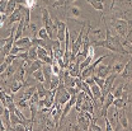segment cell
Returning a JSON list of instances; mask_svg holds the SVG:
<instances>
[{
	"label": "cell",
	"mask_w": 132,
	"mask_h": 131,
	"mask_svg": "<svg viewBox=\"0 0 132 131\" xmlns=\"http://www.w3.org/2000/svg\"><path fill=\"white\" fill-rule=\"evenodd\" d=\"M113 29L116 31V33L121 37V38H125V40H128V20L127 19H122V18H112V22H111Z\"/></svg>",
	"instance_id": "obj_1"
},
{
	"label": "cell",
	"mask_w": 132,
	"mask_h": 131,
	"mask_svg": "<svg viewBox=\"0 0 132 131\" xmlns=\"http://www.w3.org/2000/svg\"><path fill=\"white\" fill-rule=\"evenodd\" d=\"M94 116L89 112H85V111H79L78 117H76V122L80 127V130L88 131L89 130V125H90V121L93 120Z\"/></svg>",
	"instance_id": "obj_2"
},
{
	"label": "cell",
	"mask_w": 132,
	"mask_h": 131,
	"mask_svg": "<svg viewBox=\"0 0 132 131\" xmlns=\"http://www.w3.org/2000/svg\"><path fill=\"white\" fill-rule=\"evenodd\" d=\"M66 17L69 18V19H71V20H78V22H81V10H80V8L79 6H76V5H67V8H66ZM84 23V22H81Z\"/></svg>",
	"instance_id": "obj_3"
},
{
	"label": "cell",
	"mask_w": 132,
	"mask_h": 131,
	"mask_svg": "<svg viewBox=\"0 0 132 131\" xmlns=\"http://www.w3.org/2000/svg\"><path fill=\"white\" fill-rule=\"evenodd\" d=\"M113 101H114V96H113L112 92H109V93L105 96L104 103H103L102 107H100V117H105V116H108V108L113 104Z\"/></svg>",
	"instance_id": "obj_4"
},
{
	"label": "cell",
	"mask_w": 132,
	"mask_h": 131,
	"mask_svg": "<svg viewBox=\"0 0 132 131\" xmlns=\"http://www.w3.org/2000/svg\"><path fill=\"white\" fill-rule=\"evenodd\" d=\"M37 57L43 64H51L52 63V57L50 56L48 50H46L45 47H42V46H37Z\"/></svg>",
	"instance_id": "obj_5"
},
{
	"label": "cell",
	"mask_w": 132,
	"mask_h": 131,
	"mask_svg": "<svg viewBox=\"0 0 132 131\" xmlns=\"http://www.w3.org/2000/svg\"><path fill=\"white\" fill-rule=\"evenodd\" d=\"M112 73V65H105V64H99L97 67H95V75H98L100 78L105 79L109 74Z\"/></svg>",
	"instance_id": "obj_6"
},
{
	"label": "cell",
	"mask_w": 132,
	"mask_h": 131,
	"mask_svg": "<svg viewBox=\"0 0 132 131\" xmlns=\"http://www.w3.org/2000/svg\"><path fill=\"white\" fill-rule=\"evenodd\" d=\"M23 18V14H22V12H20V9L16 6V9L10 14V16H8V19H6V24L8 26H12V24H14V23H18L20 19Z\"/></svg>",
	"instance_id": "obj_7"
},
{
	"label": "cell",
	"mask_w": 132,
	"mask_h": 131,
	"mask_svg": "<svg viewBox=\"0 0 132 131\" xmlns=\"http://www.w3.org/2000/svg\"><path fill=\"white\" fill-rule=\"evenodd\" d=\"M28 87V84H27V82L24 80V82H19V80H15L14 78L12 79V82L9 83V90H10V93L12 94H15V93H18L19 92V89L22 88V87Z\"/></svg>",
	"instance_id": "obj_8"
},
{
	"label": "cell",
	"mask_w": 132,
	"mask_h": 131,
	"mask_svg": "<svg viewBox=\"0 0 132 131\" xmlns=\"http://www.w3.org/2000/svg\"><path fill=\"white\" fill-rule=\"evenodd\" d=\"M26 75H27V73H26V67L23 65V63L20 64V65L16 67L15 73H14V75H13V78L15 79V80H19V82H24L26 80Z\"/></svg>",
	"instance_id": "obj_9"
},
{
	"label": "cell",
	"mask_w": 132,
	"mask_h": 131,
	"mask_svg": "<svg viewBox=\"0 0 132 131\" xmlns=\"http://www.w3.org/2000/svg\"><path fill=\"white\" fill-rule=\"evenodd\" d=\"M122 74V78L125 79V80H132V56L131 59L128 60V63L125 65V69H123V71L121 73Z\"/></svg>",
	"instance_id": "obj_10"
},
{
	"label": "cell",
	"mask_w": 132,
	"mask_h": 131,
	"mask_svg": "<svg viewBox=\"0 0 132 131\" xmlns=\"http://www.w3.org/2000/svg\"><path fill=\"white\" fill-rule=\"evenodd\" d=\"M14 45L19 46V47H26L28 50L32 46V42H31V37H26V36H22L20 38H18L14 41Z\"/></svg>",
	"instance_id": "obj_11"
},
{
	"label": "cell",
	"mask_w": 132,
	"mask_h": 131,
	"mask_svg": "<svg viewBox=\"0 0 132 131\" xmlns=\"http://www.w3.org/2000/svg\"><path fill=\"white\" fill-rule=\"evenodd\" d=\"M43 65V63L41 61V60H33L32 63H31V65L28 66V71H27V76H31L33 73L36 71V70H38V69H41Z\"/></svg>",
	"instance_id": "obj_12"
},
{
	"label": "cell",
	"mask_w": 132,
	"mask_h": 131,
	"mask_svg": "<svg viewBox=\"0 0 132 131\" xmlns=\"http://www.w3.org/2000/svg\"><path fill=\"white\" fill-rule=\"evenodd\" d=\"M22 36H24V18H22L18 22V26H16V28H15V33H14L15 40L20 38Z\"/></svg>",
	"instance_id": "obj_13"
},
{
	"label": "cell",
	"mask_w": 132,
	"mask_h": 131,
	"mask_svg": "<svg viewBox=\"0 0 132 131\" xmlns=\"http://www.w3.org/2000/svg\"><path fill=\"white\" fill-rule=\"evenodd\" d=\"M92 34L95 37V40L99 41V40H104L105 38V29L102 28V27H98V28H94V29H90Z\"/></svg>",
	"instance_id": "obj_14"
},
{
	"label": "cell",
	"mask_w": 132,
	"mask_h": 131,
	"mask_svg": "<svg viewBox=\"0 0 132 131\" xmlns=\"http://www.w3.org/2000/svg\"><path fill=\"white\" fill-rule=\"evenodd\" d=\"M3 121H5V127H6V130H12V122H10V111L6 108V107H4V112H3Z\"/></svg>",
	"instance_id": "obj_15"
},
{
	"label": "cell",
	"mask_w": 132,
	"mask_h": 131,
	"mask_svg": "<svg viewBox=\"0 0 132 131\" xmlns=\"http://www.w3.org/2000/svg\"><path fill=\"white\" fill-rule=\"evenodd\" d=\"M37 90V87L36 85H29L26 90H24V93H23V96L20 97V98H24V99H27V101H29V99L32 98V96H33V93Z\"/></svg>",
	"instance_id": "obj_16"
},
{
	"label": "cell",
	"mask_w": 132,
	"mask_h": 131,
	"mask_svg": "<svg viewBox=\"0 0 132 131\" xmlns=\"http://www.w3.org/2000/svg\"><path fill=\"white\" fill-rule=\"evenodd\" d=\"M18 6V3L16 0H8V4H6V10H5V14L6 16H10Z\"/></svg>",
	"instance_id": "obj_17"
},
{
	"label": "cell",
	"mask_w": 132,
	"mask_h": 131,
	"mask_svg": "<svg viewBox=\"0 0 132 131\" xmlns=\"http://www.w3.org/2000/svg\"><path fill=\"white\" fill-rule=\"evenodd\" d=\"M119 124H121L122 129H126V130L128 129V120H127V115L123 111V108H122V112L119 113Z\"/></svg>",
	"instance_id": "obj_18"
},
{
	"label": "cell",
	"mask_w": 132,
	"mask_h": 131,
	"mask_svg": "<svg viewBox=\"0 0 132 131\" xmlns=\"http://www.w3.org/2000/svg\"><path fill=\"white\" fill-rule=\"evenodd\" d=\"M31 76H32L33 79H36L38 83H45V75H43L42 67H41V69H38V70H36Z\"/></svg>",
	"instance_id": "obj_19"
},
{
	"label": "cell",
	"mask_w": 132,
	"mask_h": 131,
	"mask_svg": "<svg viewBox=\"0 0 132 131\" xmlns=\"http://www.w3.org/2000/svg\"><path fill=\"white\" fill-rule=\"evenodd\" d=\"M84 96H85V93L80 90L78 94H76V103H75V108H76V111L79 112V111H81V103L82 101H84Z\"/></svg>",
	"instance_id": "obj_20"
},
{
	"label": "cell",
	"mask_w": 132,
	"mask_h": 131,
	"mask_svg": "<svg viewBox=\"0 0 132 131\" xmlns=\"http://www.w3.org/2000/svg\"><path fill=\"white\" fill-rule=\"evenodd\" d=\"M126 104H127V102L122 98V97H119V98H114L112 106L116 107V108H118V110H122V108H125V107H126Z\"/></svg>",
	"instance_id": "obj_21"
},
{
	"label": "cell",
	"mask_w": 132,
	"mask_h": 131,
	"mask_svg": "<svg viewBox=\"0 0 132 131\" xmlns=\"http://www.w3.org/2000/svg\"><path fill=\"white\" fill-rule=\"evenodd\" d=\"M59 84H60V78H59V75H55V74H52L51 83H50V90H55V89H57Z\"/></svg>",
	"instance_id": "obj_22"
},
{
	"label": "cell",
	"mask_w": 132,
	"mask_h": 131,
	"mask_svg": "<svg viewBox=\"0 0 132 131\" xmlns=\"http://www.w3.org/2000/svg\"><path fill=\"white\" fill-rule=\"evenodd\" d=\"M125 65L126 64H123V63H116L114 65H112V73H114V74H121L122 71H123V69H125Z\"/></svg>",
	"instance_id": "obj_23"
},
{
	"label": "cell",
	"mask_w": 132,
	"mask_h": 131,
	"mask_svg": "<svg viewBox=\"0 0 132 131\" xmlns=\"http://www.w3.org/2000/svg\"><path fill=\"white\" fill-rule=\"evenodd\" d=\"M123 90H125V85L123 84H121V85H118L117 88H112V93H113V96H114V98H119L121 96H122V93H123Z\"/></svg>",
	"instance_id": "obj_24"
},
{
	"label": "cell",
	"mask_w": 132,
	"mask_h": 131,
	"mask_svg": "<svg viewBox=\"0 0 132 131\" xmlns=\"http://www.w3.org/2000/svg\"><path fill=\"white\" fill-rule=\"evenodd\" d=\"M95 10H99V12H103L104 10V5H103V3H99L97 0H86Z\"/></svg>",
	"instance_id": "obj_25"
},
{
	"label": "cell",
	"mask_w": 132,
	"mask_h": 131,
	"mask_svg": "<svg viewBox=\"0 0 132 131\" xmlns=\"http://www.w3.org/2000/svg\"><path fill=\"white\" fill-rule=\"evenodd\" d=\"M16 107L19 108V110H23V108H29V101H27V99L24 98H19L16 101Z\"/></svg>",
	"instance_id": "obj_26"
},
{
	"label": "cell",
	"mask_w": 132,
	"mask_h": 131,
	"mask_svg": "<svg viewBox=\"0 0 132 131\" xmlns=\"http://www.w3.org/2000/svg\"><path fill=\"white\" fill-rule=\"evenodd\" d=\"M28 59L29 60H37L38 57H37V46H31L29 49H28Z\"/></svg>",
	"instance_id": "obj_27"
},
{
	"label": "cell",
	"mask_w": 132,
	"mask_h": 131,
	"mask_svg": "<svg viewBox=\"0 0 132 131\" xmlns=\"http://www.w3.org/2000/svg\"><path fill=\"white\" fill-rule=\"evenodd\" d=\"M37 37H38V38H42V40H50V36H48V33H47V31H46L45 27H42V28L38 29Z\"/></svg>",
	"instance_id": "obj_28"
},
{
	"label": "cell",
	"mask_w": 132,
	"mask_h": 131,
	"mask_svg": "<svg viewBox=\"0 0 132 131\" xmlns=\"http://www.w3.org/2000/svg\"><path fill=\"white\" fill-rule=\"evenodd\" d=\"M97 118H98V117H93V120L90 121V125H89V130H92V131H102V130H103L99 125H97V124H95Z\"/></svg>",
	"instance_id": "obj_29"
},
{
	"label": "cell",
	"mask_w": 132,
	"mask_h": 131,
	"mask_svg": "<svg viewBox=\"0 0 132 131\" xmlns=\"http://www.w3.org/2000/svg\"><path fill=\"white\" fill-rule=\"evenodd\" d=\"M93 78H94V82H95V84L98 85L99 88L103 90V88H104V82H105V79H103V78H100V76H98V75H93Z\"/></svg>",
	"instance_id": "obj_30"
},
{
	"label": "cell",
	"mask_w": 132,
	"mask_h": 131,
	"mask_svg": "<svg viewBox=\"0 0 132 131\" xmlns=\"http://www.w3.org/2000/svg\"><path fill=\"white\" fill-rule=\"evenodd\" d=\"M28 29H29V32L32 34V37H36L37 36V33H38V28H37V26L34 24V23H29V26H28Z\"/></svg>",
	"instance_id": "obj_31"
},
{
	"label": "cell",
	"mask_w": 132,
	"mask_h": 131,
	"mask_svg": "<svg viewBox=\"0 0 132 131\" xmlns=\"http://www.w3.org/2000/svg\"><path fill=\"white\" fill-rule=\"evenodd\" d=\"M15 55H13V53H9V55H6L5 56V59H4V61L8 64V65H10V64H13V61L15 60Z\"/></svg>",
	"instance_id": "obj_32"
},
{
	"label": "cell",
	"mask_w": 132,
	"mask_h": 131,
	"mask_svg": "<svg viewBox=\"0 0 132 131\" xmlns=\"http://www.w3.org/2000/svg\"><path fill=\"white\" fill-rule=\"evenodd\" d=\"M14 113H15V115L18 116V117H19V118H20V120H22V121H24V122H26V124H27V122H28V120H27V118H26V117H24V115H23V113H22V111H20V110H19V108H18V107H15V108H14Z\"/></svg>",
	"instance_id": "obj_33"
},
{
	"label": "cell",
	"mask_w": 132,
	"mask_h": 131,
	"mask_svg": "<svg viewBox=\"0 0 132 131\" xmlns=\"http://www.w3.org/2000/svg\"><path fill=\"white\" fill-rule=\"evenodd\" d=\"M107 117H108V116L103 117V118H104V122H105V127H104V129H105L107 131H113V126L111 125V121H109Z\"/></svg>",
	"instance_id": "obj_34"
},
{
	"label": "cell",
	"mask_w": 132,
	"mask_h": 131,
	"mask_svg": "<svg viewBox=\"0 0 132 131\" xmlns=\"http://www.w3.org/2000/svg\"><path fill=\"white\" fill-rule=\"evenodd\" d=\"M12 129H13V130H16V131H26V130H28V127H27L26 125H23V124H18V125H15V126H13Z\"/></svg>",
	"instance_id": "obj_35"
},
{
	"label": "cell",
	"mask_w": 132,
	"mask_h": 131,
	"mask_svg": "<svg viewBox=\"0 0 132 131\" xmlns=\"http://www.w3.org/2000/svg\"><path fill=\"white\" fill-rule=\"evenodd\" d=\"M6 4H8V0H0V13H5Z\"/></svg>",
	"instance_id": "obj_36"
},
{
	"label": "cell",
	"mask_w": 132,
	"mask_h": 131,
	"mask_svg": "<svg viewBox=\"0 0 132 131\" xmlns=\"http://www.w3.org/2000/svg\"><path fill=\"white\" fill-rule=\"evenodd\" d=\"M36 1H37V0H26V1H24V5H26L27 8L32 9V8L36 6Z\"/></svg>",
	"instance_id": "obj_37"
},
{
	"label": "cell",
	"mask_w": 132,
	"mask_h": 131,
	"mask_svg": "<svg viewBox=\"0 0 132 131\" xmlns=\"http://www.w3.org/2000/svg\"><path fill=\"white\" fill-rule=\"evenodd\" d=\"M6 19H8V16L5 13H0V27H3V24L5 23Z\"/></svg>",
	"instance_id": "obj_38"
},
{
	"label": "cell",
	"mask_w": 132,
	"mask_h": 131,
	"mask_svg": "<svg viewBox=\"0 0 132 131\" xmlns=\"http://www.w3.org/2000/svg\"><path fill=\"white\" fill-rule=\"evenodd\" d=\"M122 4H123L125 6H127L128 9L132 8V0H122Z\"/></svg>",
	"instance_id": "obj_39"
},
{
	"label": "cell",
	"mask_w": 132,
	"mask_h": 131,
	"mask_svg": "<svg viewBox=\"0 0 132 131\" xmlns=\"http://www.w3.org/2000/svg\"><path fill=\"white\" fill-rule=\"evenodd\" d=\"M6 67H8V64H6L5 61H3V63H0V74H1V73H4Z\"/></svg>",
	"instance_id": "obj_40"
},
{
	"label": "cell",
	"mask_w": 132,
	"mask_h": 131,
	"mask_svg": "<svg viewBox=\"0 0 132 131\" xmlns=\"http://www.w3.org/2000/svg\"><path fill=\"white\" fill-rule=\"evenodd\" d=\"M6 130V127H5V125H4V122H3V118H1V116H0V131H5Z\"/></svg>",
	"instance_id": "obj_41"
},
{
	"label": "cell",
	"mask_w": 132,
	"mask_h": 131,
	"mask_svg": "<svg viewBox=\"0 0 132 131\" xmlns=\"http://www.w3.org/2000/svg\"><path fill=\"white\" fill-rule=\"evenodd\" d=\"M5 40H6L5 37H4V38H0V52L3 51V47H4V45H5Z\"/></svg>",
	"instance_id": "obj_42"
},
{
	"label": "cell",
	"mask_w": 132,
	"mask_h": 131,
	"mask_svg": "<svg viewBox=\"0 0 132 131\" xmlns=\"http://www.w3.org/2000/svg\"><path fill=\"white\" fill-rule=\"evenodd\" d=\"M74 1H76V0H65V5H70V4H72Z\"/></svg>",
	"instance_id": "obj_43"
},
{
	"label": "cell",
	"mask_w": 132,
	"mask_h": 131,
	"mask_svg": "<svg viewBox=\"0 0 132 131\" xmlns=\"http://www.w3.org/2000/svg\"><path fill=\"white\" fill-rule=\"evenodd\" d=\"M116 1H117V0H113V1H112V5H111V9H113V8H114V5H116Z\"/></svg>",
	"instance_id": "obj_44"
},
{
	"label": "cell",
	"mask_w": 132,
	"mask_h": 131,
	"mask_svg": "<svg viewBox=\"0 0 132 131\" xmlns=\"http://www.w3.org/2000/svg\"><path fill=\"white\" fill-rule=\"evenodd\" d=\"M128 87H130V90L132 92V80H131V83H130V85H128Z\"/></svg>",
	"instance_id": "obj_45"
},
{
	"label": "cell",
	"mask_w": 132,
	"mask_h": 131,
	"mask_svg": "<svg viewBox=\"0 0 132 131\" xmlns=\"http://www.w3.org/2000/svg\"><path fill=\"white\" fill-rule=\"evenodd\" d=\"M97 1H99V3H104L105 0H97Z\"/></svg>",
	"instance_id": "obj_46"
}]
</instances>
